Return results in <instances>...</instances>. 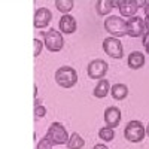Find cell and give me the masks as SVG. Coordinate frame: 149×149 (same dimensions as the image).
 I'll return each instance as SVG.
<instances>
[{"instance_id": "obj_1", "label": "cell", "mask_w": 149, "mask_h": 149, "mask_svg": "<svg viewBox=\"0 0 149 149\" xmlns=\"http://www.w3.org/2000/svg\"><path fill=\"white\" fill-rule=\"evenodd\" d=\"M55 82L61 88H73L78 84V72L70 66H61L55 72Z\"/></svg>"}, {"instance_id": "obj_2", "label": "cell", "mask_w": 149, "mask_h": 149, "mask_svg": "<svg viewBox=\"0 0 149 149\" xmlns=\"http://www.w3.org/2000/svg\"><path fill=\"white\" fill-rule=\"evenodd\" d=\"M104 30L110 34V37H122L127 34V21L121 17L110 15L104 19Z\"/></svg>"}, {"instance_id": "obj_3", "label": "cell", "mask_w": 149, "mask_h": 149, "mask_svg": "<svg viewBox=\"0 0 149 149\" xmlns=\"http://www.w3.org/2000/svg\"><path fill=\"white\" fill-rule=\"evenodd\" d=\"M146 136V127L140 121H130L127 125H125V130H124V137L125 140L131 142V143H139L145 139Z\"/></svg>"}, {"instance_id": "obj_4", "label": "cell", "mask_w": 149, "mask_h": 149, "mask_svg": "<svg viewBox=\"0 0 149 149\" xmlns=\"http://www.w3.org/2000/svg\"><path fill=\"white\" fill-rule=\"evenodd\" d=\"M46 137L52 142L54 146H57V145H67L70 136L61 122H52L46 131Z\"/></svg>"}, {"instance_id": "obj_5", "label": "cell", "mask_w": 149, "mask_h": 149, "mask_svg": "<svg viewBox=\"0 0 149 149\" xmlns=\"http://www.w3.org/2000/svg\"><path fill=\"white\" fill-rule=\"evenodd\" d=\"M43 45L46 46V49L49 52H58L63 49L64 46V39L63 34L58 30H48L43 33Z\"/></svg>"}, {"instance_id": "obj_6", "label": "cell", "mask_w": 149, "mask_h": 149, "mask_svg": "<svg viewBox=\"0 0 149 149\" xmlns=\"http://www.w3.org/2000/svg\"><path fill=\"white\" fill-rule=\"evenodd\" d=\"M103 51L109 57L116 58V60H121L124 57L122 43L119 42V39H116V37H106L103 40Z\"/></svg>"}, {"instance_id": "obj_7", "label": "cell", "mask_w": 149, "mask_h": 149, "mask_svg": "<svg viewBox=\"0 0 149 149\" xmlns=\"http://www.w3.org/2000/svg\"><path fill=\"white\" fill-rule=\"evenodd\" d=\"M107 69H109V64L106 63L104 60H100V58H95L93 60L91 63L88 64V76L90 79H97V81H102L104 78V74L107 73Z\"/></svg>"}, {"instance_id": "obj_8", "label": "cell", "mask_w": 149, "mask_h": 149, "mask_svg": "<svg viewBox=\"0 0 149 149\" xmlns=\"http://www.w3.org/2000/svg\"><path fill=\"white\" fill-rule=\"evenodd\" d=\"M145 33V21L140 17H133L127 19V34L130 37H143Z\"/></svg>"}, {"instance_id": "obj_9", "label": "cell", "mask_w": 149, "mask_h": 149, "mask_svg": "<svg viewBox=\"0 0 149 149\" xmlns=\"http://www.w3.org/2000/svg\"><path fill=\"white\" fill-rule=\"evenodd\" d=\"M121 110L119 107L116 106H109L106 110H104V122H106V127H110V128H116L121 122Z\"/></svg>"}, {"instance_id": "obj_10", "label": "cell", "mask_w": 149, "mask_h": 149, "mask_svg": "<svg viewBox=\"0 0 149 149\" xmlns=\"http://www.w3.org/2000/svg\"><path fill=\"white\" fill-rule=\"evenodd\" d=\"M52 19V14L48 8H39L34 12V27L36 29H45L49 26Z\"/></svg>"}, {"instance_id": "obj_11", "label": "cell", "mask_w": 149, "mask_h": 149, "mask_svg": "<svg viewBox=\"0 0 149 149\" xmlns=\"http://www.w3.org/2000/svg\"><path fill=\"white\" fill-rule=\"evenodd\" d=\"M58 29L61 30V33L64 34H72L76 31L78 29V24H76V19H74V17L72 15H63L60 18V22H58Z\"/></svg>"}, {"instance_id": "obj_12", "label": "cell", "mask_w": 149, "mask_h": 149, "mask_svg": "<svg viewBox=\"0 0 149 149\" xmlns=\"http://www.w3.org/2000/svg\"><path fill=\"white\" fill-rule=\"evenodd\" d=\"M137 3H136V0H121V5H119V12L122 17L125 18H133L136 17L137 14Z\"/></svg>"}, {"instance_id": "obj_13", "label": "cell", "mask_w": 149, "mask_h": 149, "mask_svg": "<svg viewBox=\"0 0 149 149\" xmlns=\"http://www.w3.org/2000/svg\"><path fill=\"white\" fill-rule=\"evenodd\" d=\"M145 60H146L145 58V54H142L139 51H133L128 55V58H127V64L133 70H139V69H142L145 66Z\"/></svg>"}, {"instance_id": "obj_14", "label": "cell", "mask_w": 149, "mask_h": 149, "mask_svg": "<svg viewBox=\"0 0 149 149\" xmlns=\"http://www.w3.org/2000/svg\"><path fill=\"white\" fill-rule=\"evenodd\" d=\"M109 93H110V84H109L107 79L98 81V84L95 85V88H94V91H93L94 97H97V98H104Z\"/></svg>"}, {"instance_id": "obj_15", "label": "cell", "mask_w": 149, "mask_h": 149, "mask_svg": "<svg viewBox=\"0 0 149 149\" xmlns=\"http://www.w3.org/2000/svg\"><path fill=\"white\" fill-rule=\"evenodd\" d=\"M110 94L115 100H124V98L128 95V86L124 85V84H115L110 88Z\"/></svg>"}, {"instance_id": "obj_16", "label": "cell", "mask_w": 149, "mask_h": 149, "mask_svg": "<svg viewBox=\"0 0 149 149\" xmlns=\"http://www.w3.org/2000/svg\"><path fill=\"white\" fill-rule=\"evenodd\" d=\"M113 9L112 8V2L110 0H98L95 3V10L100 17H104V15H109V12Z\"/></svg>"}, {"instance_id": "obj_17", "label": "cell", "mask_w": 149, "mask_h": 149, "mask_svg": "<svg viewBox=\"0 0 149 149\" xmlns=\"http://www.w3.org/2000/svg\"><path fill=\"white\" fill-rule=\"evenodd\" d=\"M84 146H85V140L81 137V134L73 133L69 137V142H67V148L69 149H82Z\"/></svg>"}, {"instance_id": "obj_18", "label": "cell", "mask_w": 149, "mask_h": 149, "mask_svg": "<svg viewBox=\"0 0 149 149\" xmlns=\"http://www.w3.org/2000/svg\"><path fill=\"white\" fill-rule=\"evenodd\" d=\"M55 6L63 15H67L69 12L73 9L74 2L73 0H55Z\"/></svg>"}, {"instance_id": "obj_19", "label": "cell", "mask_w": 149, "mask_h": 149, "mask_svg": "<svg viewBox=\"0 0 149 149\" xmlns=\"http://www.w3.org/2000/svg\"><path fill=\"white\" fill-rule=\"evenodd\" d=\"M98 137H100L103 142H112L115 139V131L110 127H103V128L98 130Z\"/></svg>"}, {"instance_id": "obj_20", "label": "cell", "mask_w": 149, "mask_h": 149, "mask_svg": "<svg viewBox=\"0 0 149 149\" xmlns=\"http://www.w3.org/2000/svg\"><path fill=\"white\" fill-rule=\"evenodd\" d=\"M52 148H54L52 142L45 136V137H42V140L37 142V148H36V149H52Z\"/></svg>"}, {"instance_id": "obj_21", "label": "cell", "mask_w": 149, "mask_h": 149, "mask_svg": "<svg viewBox=\"0 0 149 149\" xmlns=\"http://www.w3.org/2000/svg\"><path fill=\"white\" fill-rule=\"evenodd\" d=\"M45 115H46V107H45L43 104L34 107V118H36V119H40V118H43Z\"/></svg>"}, {"instance_id": "obj_22", "label": "cell", "mask_w": 149, "mask_h": 149, "mask_svg": "<svg viewBox=\"0 0 149 149\" xmlns=\"http://www.w3.org/2000/svg\"><path fill=\"white\" fill-rule=\"evenodd\" d=\"M33 45H34V57H39L40 55V52H42V48H43V43L39 40V39H34L33 40Z\"/></svg>"}, {"instance_id": "obj_23", "label": "cell", "mask_w": 149, "mask_h": 149, "mask_svg": "<svg viewBox=\"0 0 149 149\" xmlns=\"http://www.w3.org/2000/svg\"><path fill=\"white\" fill-rule=\"evenodd\" d=\"M142 43H143V46H145V49H146V54H149V31H146V33L143 34Z\"/></svg>"}, {"instance_id": "obj_24", "label": "cell", "mask_w": 149, "mask_h": 149, "mask_svg": "<svg viewBox=\"0 0 149 149\" xmlns=\"http://www.w3.org/2000/svg\"><path fill=\"white\" fill-rule=\"evenodd\" d=\"M136 3H137V8H142V6H146V5H148L146 0H139V2L136 0Z\"/></svg>"}, {"instance_id": "obj_25", "label": "cell", "mask_w": 149, "mask_h": 149, "mask_svg": "<svg viewBox=\"0 0 149 149\" xmlns=\"http://www.w3.org/2000/svg\"><path fill=\"white\" fill-rule=\"evenodd\" d=\"M112 2V8H119V5H121V0L118 2V0H110Z\"/></svg>"}, {"instance_id": "obj_26", "label": "cell", "mask_w": 149, "mask_h": 149, "mask_svg": "<svg viewBox=\"0 0 149 149\" xmlns=\"http://www.w3.org/2000/svg\"><path fill=\"white\" fill-rule=\"evenodd\" d=\"M93 149H109L107 146H104V145H102V143H98V145H95Z\"/></svg>"}, {"instance_id": "obj_27", "label": "cell", "mask_w": 149, "mask_h": 149, "mask_svg": "<svg viewBox=\"0 0 149 149\" xmlns=\"http://www.w3.org/2000/svg\"><path fill=\"white\" fill-rule=\"evenodd\" d=\"M145 15H146V18H149V2H148V5L145 6Z\"/></svg>"}, {"instance_id": "obj_28", "label": "cell", "mask_w": 149, "mask_h": 149, "mask_svg": "<svg viewBox=\"0 0 149 149\" xmlns=\"http://www.w3.org/2000/svg\"><path fill=\"white\" fill-rule=\"evenodd\" d=\"M37 106H42V103L39 98H34V107H37Z\"/></svg>"}, {"instance_id": "obj_29", "label": "cell", "mask_w": 149, "mask_h": 149, "mask_svg": "<svg viewBox=\"0 0 149 149\" xmlns=\"http://www.w3.org/2000/svg\"><path fill=\"white\" fill-rule=\"evenodd\" d=\"M145 29H146V31H149V18H146V21H145Z\"/></svg>"}, {"instance_id": "obj_30", "label": "cell", "mask_w": 149, "mask_h": 149, "mask_svg": "<svg viewBox=\"0 0 149 149\" xmlns=\"http://www.w3.org/2000/svg\"><path fill=\"white\" fill-rule=\"evenodd\" d=\"M146 136H148V137H149V124H148V125H146Z\"/></svg>"}]
</instances>
